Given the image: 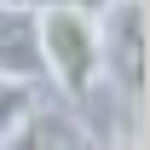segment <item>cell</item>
<instances>
[{"label":"cell","instance_id":"6da1fadb","mask_svg":"<svg viewBox=\"0 0 150 150\" xmlns=\"http://www.w3.org/2000/svg\"><path fill=\"white\" fill-rule=\"evenodd\" d=\"M40 58H46V81H58V93H69L75 104L93 98L98 81H104L98 12L75 6V0H52V6H40Z\"/></svg>","mask_w":150,"mask_h":150},{"label":"cell","instance_id":"7a4b0ae2","mask_svg":"<svg viewBox=\"0 0 150 150\" xmlns=\"http://www.w3.org/2000/svg\"><path fill=\"white\" fill-rule=\"evenodd\" d=\"M98 52H104V81H115L121 110H144V0H110L104 6V29H98Z\"/></svg>","mask_w":150,"mask_h":150},{"label":"cell","instance_id":"3957f363","mask_svg":"<svg viewBox=\"0 0 150 150\" xmlns=\"http://www.w3.org/2000/svg\"><path fill=\"white\" fill-rule=\"evenodd\" d=\"M0 75L12 81H46V58H40V12L29 6H0Z\"/></svg>","mask_w":150,"mask_h":150},{"label":"cell","instance_id":"277c9868","mask_svg":"<svg viewBox=\"0 0 150 150\" xmlns=\"http://www.w3.org/2000/svg\"><path fill=\"white\" fill-rule=\"evenodd\" d=\"M0 150H98V139L81 127L69 110H40L35 104L18 127L0 139Z\"/></svg>","mask_w":150,"mask_h":150},{"label":"cell","instance_id":"5b68a950","mask_svg":"<svg viewBox=\"0 0 150 150\" xmlns=\"http://www.w3.org/2000/svg\"><path fill=\"white\" fill-rule=\"evenodd\" d=\"M29 110H35V81H12V75H0V139L18 127Z\"/></svg>","mask_w":150,"mask_h":150},{"label":"cell","instance_id":"8992f818","mask_svg":"<svg viewBox=\"0 0 150 150\" xmlns=\"http://www.w3.org/2000/svg\"><path fill=\"white\" fill-rule=\"evenodd\" d=\"M0 6H29V12H40V6H52V0H0Z\"/></svg>","mask_w":150,"mask_h":150},{"label":"cell","instance_id":"52a82bcc","mask_svg":"<svg viewBox=\"0 0 150 150\" xmlns=\"http://www.w3.org/2000/svg\"><path fill=\"white\" fill-rule=\"evenodd\" d=\"M75 6H87V12H104V6H110V0H75Z\"/></svg>","mask_w":150,"mask_h":150}]
</instances>
